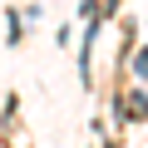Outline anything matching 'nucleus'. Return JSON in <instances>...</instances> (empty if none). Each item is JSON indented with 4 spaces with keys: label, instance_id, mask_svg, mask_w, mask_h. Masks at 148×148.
<instances>
[{
    "label": "nucleus",
    "instance_id": "obj_1",
    "mask_svg": "<svg viewBox=\"0 0 148 148\" xmlns=\"http://www.w3.org/2000/svg\"><path fill=\"white\" fill-rule=\"evenodd\" d=\"M133 69H138V74H148V49H138V59H133Z\"/></svg>",
    "mask_w": 148,
    "mask_h": 148
}]
</instances>
